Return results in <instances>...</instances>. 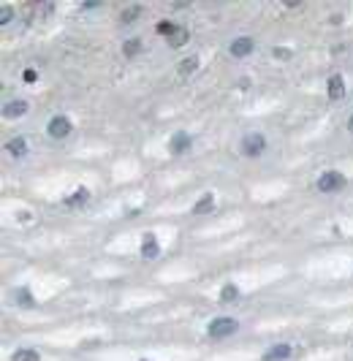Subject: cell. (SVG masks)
Wrapping results in <instances>:
<instances>
[{"label": "cell", "mask_w": 353, "mask_h": 361, "mask_svg": "<svg viewBox=\"0 0 353 361\" xmlns=\"http://www.w3.org/2000/svg\"><path fill=\"white\" fill-rule=\"evenodd\" d=\"M348 185V179H345L342 171H334V169H329L324 171L318 179H315V187H318V193H337V190H342V187Z\"/></svg>", "instance_id": "obj_1"}, {"label": "cell", "mask_w": 353, "mask_h": 361, "mask_svg": "<svg viewBox=\"0 0 353 361\" xmlns=\"http://www.w3.org/2000/svg\"><path fill=\"white\" fill-rule=\"evenodd\" d=\"M239 152L245 155V158H258V155L266 152V136H261V133H245L239 141Z\"/></svg>", "instance_id": "obj_2"}, {"label": "cell", "mask_w": 353, "mask_h": 361, "mask_svg": "<svg viewBox=\"0 0 353 361\" xmlns=\"http://www.w3.org/2000/svg\"><path fill=\"white\" fill-rule=\"evenodd\" d=\"M234 332H237V320L229 318V315L212 318L209 326H207V337H212V340H223V337H229Z\"/></svg>", "instance_id": "obj_3"}, {"label": "cell", "mask_w": 353, "mask_h": 361, "mask_svg": "<svg viewBox=\"0 0 353 361\" xmlns=\"http://www.w3.org/2000/svg\"><path fill=\"white\" fill-rule=\"evenodd\" d=\"M71 130H74V122H71L66 114H54L52 120L46 122V133H49V139H66Z\"/></svg>", "instance_id": "obj_4"}, {"label": "cell", "mask_w": 353, "mask_h": 361, "mask_svg": "<svg viewBox=\"0 0 353 361\" xmlns=\"http://www.w3.org/2000/svg\"><path fill=\"white\" fill-rule=\"evenodd\" d=\"M253 49H255V41H253L250 36H237V38L229 44V54H231V57H237V60L247 57V54H253Z\"/></svg>", "instance_id": "obj_5"}, {"label": "cell", "mask_w": 353, "mask_h": 361, "mask_svg": "<svg viewBox=\"0 0 353 361\" xmlns=\"http://www.w3.org/2000/svg\"><path fill=\"white\" fill-rule=\"evenodd\" d=\"M193 147V136L187 130H177L174 136L169 139V152L171 155H182V152H187Z\"/></svg>", "instance_id": "obj_6"}, {"label": "cell", "mask_w": 353, "mask_h": 361, "mask_svg": "<svg viewBox=\"0 0 353 361\" xmlns=\"http://www.w3.org/2000/svg\"><path fill=\"white\" fill-rule=\"evenodd\" d=\"M291 356H294V345L277 342V345H272V348L264 353V361H285V358H291Z\"/></svg>", "instance_id": "obj_7"}, {"label": "cell", "mask_w": 353, "mask_h": 361, "mask_svg": "<svg viewBox=\"0 0 353 361\" xmlns=\"http://www.w3.org/2000/svg\"><path fill=\"white\" fill-rule=\"evenodd\" d=\"M326 92H329V98H332V101L345 98V79H342L340 74H337V76H329V82H326Z\"/></svg>", "instance_id": "obj_8"}, {"label": "cell", "mask_w": 353, "mask_h": 361, "mask_svg": "<svg viewBox=\"0 0 353 361\" xmlns=\"http://www.w3.org/2000/svg\"><path fill=\"white\" fill-rule=\"evenodd\" d=\"M141 258H155L161 253V245L158 239H155V234H144V239H141Z\"/></svg>", "instance_id": "obj_9"}, {"label": "cell", "mask_w": 353, "mask_h": 361, "mask_svg": "<svg viewBox=\"0 0 353 361\" xmlns=\"http://www.w3.org/2000/svg\"><path fill=\"white\" fill-rule=\"evenodd\" d=\"M27 112V101H11L3 106V117H22Z\"/></svg>", "instance_id": "obj_10"}, {"label": "cell", "mask_w": 353, "mask_h": 361, "mask_svg": "<svg viewBox=\"0 0 353 361\" xmlns=\"http://www.w3.org/2000/svg\"><path fill=\"white\" fill-rule=\"evenodd\" d=\"M212 209H215V195L204 193L201 199H199V204L193 207V215H204V212H212Z\"/></svg>", "instance_id": "obj_11"}, {"label": "cell", "mask_w": 353, "mask_h": 361, "mask_svg": "<svg viewBox=\"0 0 353 361\" xmlns=\"http://www.w3.org/2000/svg\"><path fill=\"white\" fill-rule=\"evenodd\" d=\"M6 152L14 155V158H22V155L27 152V141L25 139H11L9 144H6Z\"/></svg>", "instance_id": "obj_12"}, {"label": "cell", "mask_w": 353, "mask_h": 361, "mask_svg": "<svg viewBox=\"0 0 353 361\" xmlns=\"http://www.w3.org/2000/svg\"><path fill=\"white\" fill-rule=\"evenodd\" d=\"M141 52V38H128V41L122 44V54L125 57H136Z\"/></svg>", "instance_id": "obj_13"}, {"label": "cell", "mask_w": 353, "mask_h": 361, "mask_svg": "<svg viewBox=\"0 0 353 361\" xmlns=\"http://www.w3.org/2000/svg\"><path fill=\"white\" fill-rule=\"evenodd\" d=\"M11 361H38V350H33V348H19V350H14Z\"/></svg>", "instance_id": "obj_14"}, {"label": "cell", "mask_w": 353, "mask_h": 361, "mask_svg": "<svg viewBox=\"0 0 353 361\" xmlns=\"http://www.w3.org/2000/svg\"><path fill=\"white\" fill-rule=\"evenodd\" d=\"M196 68H199V57H187L179 62V76H190Z\"/></svg>", "instance_id": "obj_15"}, {"label": "cell", "mask_w": 353, "mask_h": 361, "mask_svg": "<svg viewBox=\"0 0 353 361\" xmlns=\"http://www.w3.org/2000/svg\"><path fill=\"white\" fill-rule=\"evenodd\" d=\"M237 296H239V288L234 285V282L223 285V291H220V299H223V302H231V299H237Z\"/></svg>", "instance_id": "obj_16"}, {"label": "cell", "mask_w": 353, "mask_h": 361, "mask_svg": "<svg viewBox=\"0 0 353 361\" xmlns=\"http://www.w3.org/2000/svg\"><path fill=\"white\" fill-rule=\"evenodd\" d=\"M177 30H179V25H174V22H169V19L158 25V33H161V36H166V38H171V36L177 33Z\"/></svg>", "instance_id": "obj_17"}, {"label": "cell", "mask_w": 353, "mask_h": 361, "mask_svg": "<svg viewBox=\"0 0 353 361\" xmlns=\"http://www.w3.org/2000/svg\"><path fill=\"white\" fill-rule=\"evenodd\" d=\"M182 41H187V30H185V27H179L177 33L169 38V46H182Z\"/></svg>", "instance_id": "obj_18"}, {"label": "cell", "mask_w": 353, "mask_h": 361, "mask_svg": "<svg viewBox=\"0 0 353 361\" xmlns=\"http://www.w3.org/2000/svg\"><path fill=\"white\" fill-rule=\"evenodd\" d=\"M139 14H141V6H133V9H128V11L122 14V22H125V25H131V22L136 19Z\"/></svg>", "instance_id": "obj_19"}, {"label": "cell", "mask_w": 353, "mask_h": 361, "mask_svg": "<svg viewBox=\"0 0 353 361\" xmlns=\"http://www.w3.org/2000/svg\"><path fill=\"white\" fill-rule=\"evenodd\" d=\"M22 79H25L27 84H33V82L38 79V71H36V68H27L25 74H22Z\"/></svg>", "instance_id": "obj_20"}, {"label": "cell", "mask_w": 353, "mask_h": 361, "mask_svg": "<svg viewBox=\"0 0 353 361\" xmlns=\"http://www.w3.org/2000/svg\"><path fill=\"white\" fill-rule=\"evenodd\" d=\"M84 199H87V190H84V187H82L79 193H71V199H68V201L74 204V201H84Z\"/></svg>", "instance_id": "obj_21"}, {"label": "cell", "mask_w": 353, "mask_h": 361, "mask_svg": "<svg viewBox=\"0 0 353 361\" xmlns=\"http://www.w3.org/2000/svg\"><path fill=\"white\" fill-rule=\"evenodd\" d=\"M274 54H277V57H282V60L291 57V52H288V49H274Z\"/></svg>", "instance_id": "obj_22"}, {"label": "cell", "mask_w": 353, "mask_h": 361, "mask_svg": "<svg viewBox=\"0 0 353 361\" xmlns=\"http://www.w3.org/2000/svg\"><path fill=\"white\" fill-rule=\"evenodd\" d=\"M348 130H350V133H353V114H350V117H348Z\"/></svg>", "instance_id": "obj_23"}]
</instances>
